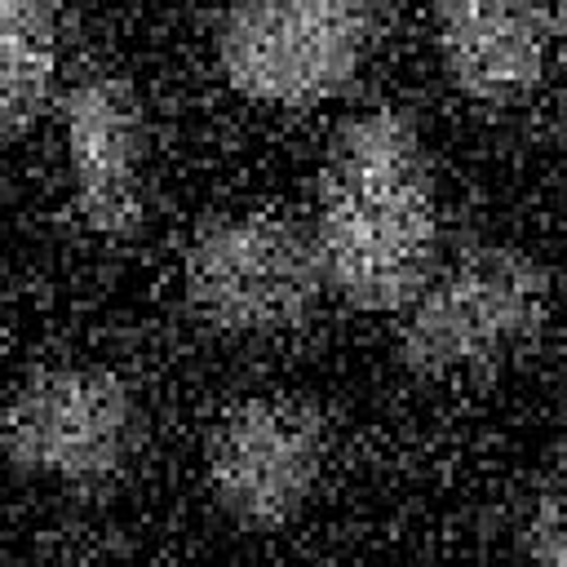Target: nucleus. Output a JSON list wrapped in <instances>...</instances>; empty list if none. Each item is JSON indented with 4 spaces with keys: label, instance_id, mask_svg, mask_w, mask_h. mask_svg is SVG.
I'll return each mask as SVG.
<instances>
[{
    "label": "nucleus",
    "instance_id": "obj_4",
    "mask_svg": "<svg viewBox=\"0 0 567 567\" xmlns=\"http://www.w3.org/2000/svg\"><path fill=\"white\" fill-rule=\"evenodd\" d=\"M319 239L270 213L208 221L186 248V297L221 332H279L306 319L319 292Z\"/></svg>",
    "mask_w": 567,
    "mask_h": 567
},
{
    "label": "nucleus",
    "instance_id": "obj_5",
    "mask_svg": "<svg viewBox=\"0 0 567 567\" xmlns=\"http://www.w3.org/2000/svg\"><path fill=\"white\" fill-rule=\"evenodd\" d=\"M323 416L284 394L235 403L208 434V483L217 505L252 532L284 527L323 470Z\"/></svg>",
    "mask_w": 567,
    "mask_h": 567
},
{
    "label": "nucleus",
    "instance_id": "obj_7",
    "mask_svg": "<svg viewBox=\"0 0 567 567\" xmlns=\"http://www.w3.org/2000/svg\"><path fill=\"white\" fill-rule=\"evenodd\" d=\"M75 204L97 235H128L142 213V120L128 84L111 71L84 75L62 106Z\"/></svg>",
    "mask_w": 567,
    "mask_h": 567
},
{
    "label": "nucleus",
    "instance_id": "obj_8",
    "mask_svg": "<svg viewBox=\"0 0 567 567\" xmlns=\"http://www.w3.org/2000/svg\"><path fill=\"white\" fill-rule=\"evenodd\" d=\"M447 75L478 102H514L540 80L545 18L536 0H434Z\"/></svg>",
    "mask_w": 567,
    "mask_h": 567
},
{
    "label": "nucleus",
    "instance_id": "obj_11",
    "mask_svg": "<svg viewBox=\"0 0 567 567\" xmlns=\"http://www.w3.org/2000/svg\"><path fill=\"white\" fill-rule=\"evenodd\" d=\"M558 22H563V31H567V0H558Z\"/></svg>",
    "mask_w": 567,
    "mask_h": 567
},
{
    "label": "nucleus",
    "instance_id": "obj_3",
    "mask_svg": "<svg viewBox=\"0 0 567 567\" xmlns=\"http://www.w3.org/2000/svg\"><path fill=\"white\" fill-rule=\"evenodd\" d=\"M377 44V0H244L217 40L235 93L275 106L332 97Z\"/></svg>",
    "mask_w": 567,
    "mask_h": 567
},
{
    "label": "nucleus",
    "instance_id": "obj_12",
    "mask_svg": "<svg viewBox=\"0 0 567 567\" xmlns=\"http://www.w3.org/2000/svg\"><path fill=\"white\" fill-rule=\"evenodd\" d=\"M563 124H567V97H563Z\"/></svg>",
    "mask_w": 567,
    "mask_h": 567
},
{
    "label": "nucleus",
    "instance_id": "obj_6",
    "mask_svg": "<svg viewBox=\"0 0 567 567\" xmlns=\"http://www.w3.org/2000/svg\"><path fill=\"white\" fill-rule=\"evenodd\" d=\"M133 403L120 377L102 368L35 372L9 403L4 447L27 474L102 478L124 461Z\"/></svg>",
    "mask_w": 567,
    "mask_h": 567
},
{
    "label": "nucleus",
    "instance_id": "obj_9",
    "mask_svg": "<svg viewBox=\"0 0 567 567\" xmlns=\"http://www.w3.org/2000/svg\"><path fill=\"white\" fill-rule=\"evenodd\" d=\"M58 62L53 0H0V102L4 128L18 133L49 97Z\"/></svg>",
    "mask_w": 567,
    "mask_h": 567
},
{
    "label": "nucleus",
    "instance_id": "obj_1",
    "mask_svg": "<svg viewBox=\"0 0 567 567\" xmlns=\"http://www.w3.org/2000/svg\"><path fill=\"white\" fill-rule=\"evenodd\" d=\"M439 244L434 186L416 128L394 111L350 120L319 182V257L359 310H399L425 288Z\"/></svg>",
    "mask_w": 567,
    "mask_h": 567
},
{
    "label": "nucleus",
    "instance_id": "obj_10",
    "mask_svg": "<svg viewBox=\"0 0 567 567\" xmlns=\"http://www.w3.org/2000/svg\"><path fill=\"white\" fill-rule=\"evenodd\" d=\"M536 558H545V563H563V567H567V478L554 487V496H549L545 509H540Z\"/></svg>",
    "mask_w": 567,
    "mask_h": 567
},
{
    "label": "nucleus",
    "instance_id": "obj_2",
    "mask_svg": "<svg viewBox=\"0 0 567 567\" xmlns=\"http://www.w3.org/2000/svg\"><path fill=\"white\" fill-rule=\"evenodd\" d=\"M540 319L545 270L518 248L483 244L412 297L403 354L425 377H478L523 354Z\"/></svg>",
    "mask_w": 567,
    "mask_h": 567
}]
</instances>
